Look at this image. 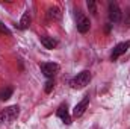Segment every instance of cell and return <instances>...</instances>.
I'll return each instance as SVG.
<instances>
[{
  "mask_svg": "<svg viewBox=\"0 0 130 129\" xmlns=\"http://www.w3.org/2000/svg\"><path fill=\"white\" fill-rule=\"evenodd\" d=\"M41 44L45 47V49H55L58 46V41L53 40L52 36H41Z\"/></svg>",
  "mask_w": 130,
  "mask_h": 129,
  "instance_id": "cell-10",
  "label": "cell"
},
{
  "mask_svg": "<svg viewBox=\"0 0 130 129\" xmlns=\"http://www.w3.org/2000/svg\"><path fill=\"white\" fill-rule=\"evenodd\" d=\"M129 49H130V41H124V43L117 44V46L113 47L112 53H110V59H112V61H117V59H118L121 55H124Z\"/></svg>",
  "mask_w": 130,
  "mask_h": 129,
  "instance_id": "cell-5",
  "label": "cell"
},
{
  "mask_svg": "<svg viewBox=\"0 0 130 129\" xmlns=\"http://www.w3.org/2000/svg\"><path fill=\"white\" fill-rule=\"evenodd\" d=\"M41 71L44 73L45 78L52 79L59 71V65L56 64V62H44V64H41Z\"/></svg>",
  "mask_w": 130,
  "mask_h": 129,
  "instance_id": "cell-6",
  "label": "cell"
},
{
  "mask_svg": "<svg viewBox=\"0 0 130 129\" xmlns=\"http://www.w3.org/2000/svg\"><path fill=\"white\" fill-rule=\"evenodd\" d=\"M53 87H55V82H53L52 79H48V81L45 82V87H44V91H45V93H50V91L53 90Z\"/></svg>",
  "mask_w": 130,
  "mask_h": 129,
  "instance_id": "cell-14",
  "label": "cell"
},
{
  "mask_svg": "<svg viewBox=\"0 0 130 129\" xmlns=\"http://www.w3.org/2000/svg\"><path fill=\"white\" fill-rule=\"evenodd\" d=\"M76 26H77V31L80 33H86L91 28L89 18L85 14H82L80 11H76Z\"/></svg>",
  "mask_w": 130,
  "mask_h": 129,
  "instance_id": "cell-3",
  "label": "cell"
},
{
  "mask_svg": "<svg viewBox=\"0 0 130 129\" xmlns=\"http://www.w3.org/2000/svg\"><path fill=\"white\" fill-rule=\"evenodd\" d=\"M20 26V29H27L29 26H30V15H29V12H24L23 14V17H21V20H20V23H18Z\"/></svg>",
  "mask_w": 130,
  "mask_h": 129,
  "instance_id": "cell-11",
  "label": "cell"
},
{
  "mask_svg": "<svg viewBox=\"0 0 130 129\" xmlns=\"http://www.w3.org/2000/svg\"><path fill=\"white\" fill-rule=\"evenodd\" d=\"M91 71L89 70H83V71H80L76 78H73L71 79V82H70V85H71V88H74V90H82V88H85L89 82H91Z\"/></svg>",
  "mask_w": 130,
  "mask_h": 129,
  "instance_id": "cell-1",
  "label": "cell"
},
{
  "mask_svg": "<svg viewBox=\"0 0 130 129\" xmlns=\"http://www.w3.org/2000/svg\"><path fill=\"white\" fill-rule=\"evenodd\" d=\"M18 114H20V108L17 105H12V106L5 108L3 111H0V126L11 123L12 120H15L18 117Z\"/></svg>",
  "mask_w": 130,
  "mask_h": 129,
  "instance_id": "cell-2",
  "label": "cell"
},
{
  "mask_svg": "<svg viewBox=\"0 0 130 129\" xmlns=\"http://www.w3.org/2000/svg\"><path fill=\"white\" fill-rule=\"evenodd\" d=\"M0 33H2V35H5V33H6V35H11L9 29H8V28L3 24V23H0Z\"/></svg>",
  "mask_w": 130,
  "mask_h": 129,
  "instance_id": "cell-15",
  "label": "cell"
},
{
  "mask_svg": "<svg viewBox=\"0 0 130 129\" xmlns=\"http://www.w3.org/2000/svg\"><path fill=\"white\" fill-rule=\"evenodd\" d=\"M56 115L64 122L65 125H70V123H71V117H70V112H68V106H67V103H62V105L58 108Z\"/></svg>",
  "mask_w": 130,
  "mask_h": 129,
  "instance_id": "cell-8",
  "label": "cell"
},
{
  "mask_svg": "<svg viewBox=\"0 0 130 129\" xmlns=\"http://www.w3.org/2000/svg\"><path fill=\"white\" fill-rule=\"evenodd\" d=\"M107 15H109V20L112 23H118L123 17V12L118 6L117 2H109V6H107Z\"/></svg>",
  "mask_w": 130,
  "mask_h": 129,
  "instance_id": "cell-4",
  "label": "cell"
},
{
  "mask_svg": "<svg viewBox=\"0 0 130 129\" xmlns=\"http://www.w3.org/2000/svg\"><path fill=\"white\" fill-rule=\"evenodd\" d=\"M12 93H14V90L11 88V87H8V88H3L2 91H0V100L3 102V100H8L9 97L12 96Z\"/></svg>",
  "mask_w": 130,
  "mask_h": 129,
  "instance_id": "cell-12",
  "label": "cell"
},
{
  "mask_svg": "<svg viewBox=\"0 0 130 129\" xmlns=\"http://www.w3.org/2000/svg\"><path fill=\"white\" fill-rule=\"evenodd\" d=\"M88 103H89V96H85L76 106H74V109H73V115L74 117H82L83 115V112L86 111V108H88Z\"/></svg>",
  "mask_w": 130,
  "mask_h": 129,
  "instance_id": "cell-7",
  "label": "cell"
},
{
  "mask_svg": "<svg viewBox=\"0 0 130 129\" xmlns=\"http://www.w3.org/2000/svg\"><path fill=\"white\" fill-rule=\"evenodd\" d=\"M86 5H88V9L91 11V14H92V15H95V14H97V3H95L94 0H88V3H86Z\"/></svg>",
  "mask_w": 130,
  "mask_h": 129,
  "instance_id": "cell-13",
  "label": "cell"
},
{
  "mask_svg": "<svg viewBox=\"0 0 130 129\" xmlns=\"http://www.w3.org/2000/svg\"><path fill=\"white\" fill-rule=\"evenodd\" d=\"M61 17H62V12H61V9L58 6H52V8L47 9V18L48 20L58 21V20H61Z\"/></svg>",
  "mask_w": 130,
  "mask_h": 129,
  "instance_id": "cell-9",
  "label": "cell"
}]
</instances>
